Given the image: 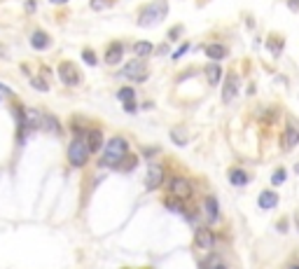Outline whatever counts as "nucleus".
<instances>
[{
  "label": "nucleus",
  "mask_w": 299,
  "mask_h": 269,
  "mask_svg": "<svg viewBox=\"0 0 299 269\" xmlns=\"http://www.w3.org/2000/svg\"><path fill=\"white\" fill-rule=\"evenodd\" d=\"M126 153H129V145H126V141L124 138H119V136H114V138H110L106 143V148H103V164L106 166H119L122 164V159L126 157Z\"/></svg>",
  "instance_id": "obj_1"
},
{
  "label": "nucleus",
  "mask_w": 299,
  "mask_h": 269,
  "mask_svg": "<svg viewBox=\"0 0 299 269\" xmlns=\"http://www.w3.org/2000/svg\"><path fill=\"white\" fill-rule=\"evenodd\" d=\"M168 14V2L166 0H154V2H150L145 7L141 9V14H138V24L141 26H154L159 21H164Z\"/></svg>",
  "instance_id": "obj_2"
},
{
  "label": "nucleus",
  "mask_w": 299,
  "mask_h": 269,
  "mask_svg": "<svg viewBox=\"0 0 299 269\" xmlns=\"http://www.w3.org/2000/svg\"><path fill=\"white\" fill-rule=\"evenodd\" d=\"M89 148H87V141L84 138H73L71 145H68V161H71L73 166H84L89 161Z\"/></svg>",
  "instance_id": "obj_3"
},
{
  "label": "nucleus",
  "mask_w": 299,
  "mask_h": 269,
  "mask_svg": "<svg viewBox=\"0 0 299 269\" xmlns=\"http://www.w3.org/2000/svg\"><path fill=\"white\" fill-rule=\"evenodd\" d=\"M168 192H171V199H178V201H187V199H192L194 194V188L192 183L183 176H176V178H171L168 183Z\"/></svg>",
  "instance_id": "obj_4"
},
{
  "label": "nucleus",
  "mask_w": 299,
  "mask_h": 269,
  "mask_svg": "<svg viewBox=\"0 0 299 269\" xmlns=\"http://www.w3.org/2000/svg\"><path fill=\"white\" fill-rule=\"evenodd\" d=\"M59 80L66 84V87H77L79 84V71H77V66L73 61H63L61 66H59Z\"/></svg>",
  "instance_id": "obj_5"
},
{
  "label": "nucleus",
  "mask_w": 299,
  "mask_h": 269,
  "mask_svg": "<svg viewBox=\"0 0 299 269\" xmlns=\"http://www.w3.org/2000/svg\"><path fill=\"white\" fill-rule=\"evenodd\" d=\"M299 145V119L297 117H288V124H285V134H283V148L292 150Z\"/></svg>",
  "instance_id": "obj_6"
},
{
  "label": "nucleus",
  "mask_w": 299,
  "mask_h": 269,
  "mask_svg": "<svg viewBox=\"0 0 299 269\" xmlns=\"http://www.w3.org/2000/svg\"><path fill=\"white\" fill-rule=\"evenodd\" d=\"M122 75H124V77H129V80L141 82V80L148 77V71H145V66L141 63V59H133V61H129L122 68Z\"/></svg>",
  "instance_id": "obj_7"
},
{
  "label": "nucleus",
  "mask_w": 299,
  "mask_h": 269,
  "mask_svg": "<svg viewBox=\"0 0 299 269\" xmlns=\"http://www.w3.org/2000/svg\"><path fill=\"white\" fill-rule=\"evenodd\" d=\"M164 183V166L161 164H150L148 166V176H145V188L148 190H157Z\"/></svg>",
  "instance_id": "obj_8"
},
{
  "label": "nucleus",
  "mask_w": 299,
  "mask_h": 269,
  "mask_svg": "<svg viewBox=\"0 0 299 269\" xmlns=\"http://www.w3.org/2000/svg\"><path fill=\"white\" fill-rule=\"evenodd\" d=\"M238 94V75L229 73L224 77V89H222V103H231Z\"/></svg>",
  "instance_id": "obj_9"
},
{
  "label": "nucleus",
  "mask_w": 299,
  "mask_h": 269,
  "mask_svg": "<svg viewBox=\"0 0 299 269\" xmlns=\"http://www.w3.org/2000/svg\"><path fill=\"white\" fill-rule=\"evenodd\" d=\"M194 246L201 248V251H208L215 246V234L208 230V227H199L196 230V236H194Z\"/></svg>",
  "instance_id": "obj_10"
},
{
  "label": "nucleus",
  "mask_w": 299,
  "mask_h": 269,
  "mask_svg": "<svg viewBox=\"0 0 299 269\" xmlns=\"http://www.w3.org/2000/svg\"><path fill=\"white\" fill-rule=\"evenodd\" d=\"M203 213H206V220L208 223H218L220 220V204L215 197H206L203 199Z\"/></svg>",
  "instance_id": "obj_11"
},
{
  "label": "nucleus",
  "mask_w": 299,
  "mask_h": 269,
  "mask_svg": "<svg viewBox=\"0 0 299 269\" xmlns=\"http://www.w3.org/2000/svg\"><path fill=\"white\" fill-rule=\"evenodd\" d=\"M84 141H87L89 153H98V150L103 148V131H101V129H89Z\"/></svg>",
  "instance_id": "obj_12"
},
{
  "label": "nucleus",
  "mask_w": 299,
  "mask_h": 269,
  "mask_svg": "<svg viewBox=\"0 0 299 269\" xmlns=\"http://www.w3.org/2000/svg\"><path fill=\"white\" fill-rule=\"evenodd\" d=\"M203 71H206V82H208L211 87H218V84H220V80H222V66L220 63H208Z\"/></svg>",
  "instance_id": "obj_13"
},
{
  "label": "nucleus",
  "mask_w": 299,
  "mask_h": 269,
  "mask_svg": "<svg viewBox=\"0 0 299 269\" xmlns=\"http://www.w3.org/2000/svg\"><path fill=\"white\" fill-rule=\"evenodd\" d=\"M122 56H124V47L119 42H112L106 52V63L108 66H117V63H122Z\"/></svg>",
  "instance_id": "obj_14"
},
{
  "label": "nucleus",
  "mask_w": 299,
  "mask_h": 269,
  "mask_svg": "<svg viewBox=\"0 0 299 269\" xmlns=\"http://www.w3.org/2000/svg\"><path fill=\"white\" fill-rule=\"evenodd\" d=\"M24 124H26L28 134L31 131H36V129H40L42 126V113H37V110H26V117H24Z\"/></svg>",
  "instance_id": "obj_15"
},
{
  "label": "nucleus",
  "mask_w": 299,
  "mask_h": 269,
  "mask_svg": "<svg viewBox=\"0 0 299 269\" xmlns=\"http://www.w3.org/2000/svg\"><path fill=\"white\" fill-rule=\"evenodd\" d=\"M31 45H33V49H47L49 47V36L44 33V31H33L31 33Z\"/></svg>",
  "instance_id": "obj_16"
},
{
  "label": "nucleus",
  "mask_w": 299,
  "mask_h": 269,
  "mask_svg": "<svg viewBox=\"0 0 299 269\" xmlns=\"http://www.w3.org/2000/svg\"><path fill=\"white\" fill-rule=\"evenodd\" d=\"M206 56H211L213 63H218L222 59H227L229 52H227V47H222V45H206Z\"/></svg>",
  "instance_id": "obj_17"
},
{
  "label": "nucleus",
  "mask_w": 299,
  "mask_h": 269,
  "mask_svg": "<svg viewBox=\"0 0 299 269\" xmlns=\"http://www.w3.org/2000/svg\"><path fill=\"white\" fill-rule=\"evenodd\" d=\"M248 173L243 169H229V183H231V185H236V188H243V185H246L248 183Z\"/></svg>",
  "instance_id": "obj_18"
},
{
  "label": "nucleus",
  "mask_w": 299,
  "mask_h": 269,
  "mask_svg": "<svg viewBox=\"0 0 299 269\" xmlns=\"http://www.w3.org/2000/svg\"><path fill=\"white\" fill-rule=\"evenodd\" d=\"M260 206L262 208H276L278 206V194L271 192V190H264L262 194H260Z\"/></svg>",
  "instance_id": "obj_19"
},
{
  "label": "nucleus",
  "mask_w": 299,
  "mask_h": 269,
  "mask_svg": "<svg viewBox=\"0 0 299 269\" xmlns=\"http://www.w3.org/2000/svg\"><path fill=\"white\" fill-rule=\"evenodd\" d=\"M44 131H49V134H61V124H59V119L54 115H42V126Z\"/></svg>",
  "instance_id": "obj_20"
},
{
  "label": "nucleus",
  "mask_w": 299,
  "mask_h": 269,
  "mask_svg": "<svg viewBox=\"0 0 299 269\" xmlns=\"http://www.w3.org/2000/svg\"><path fill=\"white\" fill-rule=\"evenodd\" d=\"M283 45H285V40H283L281 36H269V38H266V49H269L273 56H278V54H281Z\"/></svg>",
  "instance_id": "obj_21"
},
{
  "label": "nucleus",
  "mask_w": 299,
  "mask_h": 269,
  "mask_svg": "<svg viewBox=\"0 0 299 269\" xmlns=\"http://www.w3.org/2000/svg\"><path fill=\"white\" fill-rule=\"evenodd\" d=\"M171 138H173V143L176 145H187V131H185V126H176L173 131H171Z\"/></svg>",
  "instance_id": "obj_22"
},
{
  "label": "nucleus",
  "mask_w": 299,
  "mask_h": 269,
  "mask_svg": "<svg viewBox=\"0 0 299 269\" xmlns=\"http://www.w3.org/2000/svg\"><path fill=\"white\" fill-rule=\"evenodd\" d=\"M133 49H136V54H138V59H145V56L152 54V42L141 40V42H136V45H133Z\"/></svg>",
  "instance_id": "obj_23"
},
{
  "label": "nucleus",
  "mask_w": 299,
  "mask_h": 269,
  "mask_svg": "<svg viewBox=\"0 0 299 269\" xmlns=\"http://www.w3.org/2000/svg\"><path fill=\"white\" fill-rule=\"evenodd\" d=\"M117 96H119V101H124V103H133V99H136V91H133L131 87H122Z\"/></svg>",
  "instance_id": "obj_24"
},
{
  "label": "nucleus",
  "mask_w": 299,
  "mask_h": 269,
  "mask_svg": "<svg viewBox=\"0 0 299 269\" xmlns=\"http://www.w3.org/2000/svg\"><path fill=\"white\" fill-rule=\"evenodd\" d=\"M166 206L171 208V211H176V213H183V215H187V211H185V206H183V201H173V199H168L166 201Z\"/></svg>",
  "instance_id": "obj_25"
},
{
  "label": "nucleus",
  "mask_w": 299,
  "mask_h": 269,
  "mask_svg": "<svg viewBox=\"0 0 299 269\" xmlns=\"http://www.w3.org/2000/svg\"><path fill=\"white\" fill-rule=\"evenodd\" d=\"M271 183H273V185H283V183H285V169H276Z\"/></svg>",
  "instance_id": "obj_26"
},
{
  "label": "nucleus",
  "mask_w": 299,
  "mask_h": 269,
  "mask_svg": "<svg viewBox=\"0 0 299 269\" xmlns=\"http://www.w3.org/2000/svg\"><path fill=\"white\" fill-rule=\"evenodd\" d=\"M82 59H84L89 66H96V54L91 52V49H82Z\"/></svg>",
  "instance_id": "obj_27"
},
{
  "label": "nucleus",
  "mask_w": 299,
  "mask_h": 269,
  "mask_svg": "<svg viewBox=\"0 0 299 269\" xmlns=\"http://www.w3.org/2000/svg\"><path fill=\"white\" fill-rule=\"evenodd\" d=\"M187 49H189V42H185V45H180V49H178V52H173V59H180V56H185Z\"/></svg>",
  "instance_id": "obj_28"
},
{
  "label": "nucleus",
  "mask_w": 299,
  "mask_h": 269,
  "mask_svg": "<svg viewBox=\"0 0 299 269\" xmlns=\"http://www.w3.org/2000/svg\"><path fill=\"white\" fill-rule=\"evenodd\" d=\"M180 33H183V28L173 26V28H171V33H168V40H178V38H180Z\"/></svg>",
  "instance_id": "obj_29"
},
{
  "label": "nucleus",
  "mask_w": 299,
  "mask_h": 269,
  "mask_svg": "<svg viewBox=\"0 0 299 269\" xmlns=\"http://www.w3.org/2000/svg\"><path fill=\"white\" fill-rule=\"evenodd\" d=\"M288 7H290L292 12H297V9H299V0H288Z\"/></svg>",
  "instance_id": "obj_30"
},
{
  "label": "nucleus",
  "mask_w": 299,
  "mask_h": 269,
  "mask_svg": "<svg viewBox=\"0 0 299 269\" xmlns=\"http://www.w3.org/2000/svg\"><path fill=\"white\" fill-rule=\"evenodd\" d=\"M103 5H106V0H91V7L94 9H101Z\"/></svg>",
  "instance_id": "obj_31"
},
{
  "label": "nucleus",
  "mask_w": 299,
  "mask_h": 269,
  "mask_svg": "<svg viewBox=\"0 0 299 269\" xmlns=\"http://www.w3.org/2000/svg\"><path fill=\"white\" fill-rule=\"evenodd\" d=\"M124 108H126V113H136V101L133 103H124Z\"/></svg>",
  "instance_id": "obj_32"
},
{
  "label": "nucleus",
  "mask_w": 299,
  "mask_h": 269,
  "mask_svg": "<svg viewBox=\"0 0 299 269\" xmlns=\"http://www.w3.org/2000/svg\"><path fill=\"white\" fill-rule=\"evenodd\" d=\"M0 91H2V94H12V89H9V87H5V84H0Z\"/></svg>",
  "instance_id": "obj_33"
},
{
  "label": "nucleus",
  "mask_w": 299,
  "mask_h": 269,
  "mask_svg": "<svg viewBox=\"0 0 299 269\" xmlns=\"http://www.w3.org/2000/svg\"><path fill=\"white\" fill-rule=\"evenodd\" d=\"M0 56H2V59H7V52H5V47L0 45Z\"/></svg>",
  "instance_id": "obj_34"
},
{
  "label": "nucleus",
  "mask_w": 299,
  "mask_h": 269,
  "mask_svg": "<svg viewBox=\"0 0 299 269\" xmlns=\"http://www.w3.org/2000/svg\"><path fill=\"white\" fill-rule=\"evenodd\" d=\"M52 5H63V2H68V0H49Z\"/></svg>",
  "instance_id": "obj_35"
},
{
  "label": "nucleus",
  "mask_w": 299,
  "mask_h": 269,
  "mask_svg": "<svg viewBox=\"0 0 299 269\" xmlns=\"http://www.w3.org/2000/svg\"><path fill=\"white\" fill-rule=\"evenodd\" d=\"M213 269H227V265H222V262H218V265H215Z\"/></svg>",
  "instance_id": "obj_36"
},
{
  "label": "nucleus",
  "mask_w": 299,
  "mask_h": 269,
  "mask_svg": "<svg viewBox=\"0 0 299 269\" xmlns=\"http://www.w3.org/2000/svg\"><path fill=\"white\" fill-rule=\"evenodd\" d=\"M288 269H299V265H297V262H290V265H288Z\"/></svg>",
  "instance_id": "obj_37"
},
{
  "label": "nucleus",
  "mask_w": 299,
  "mask_h": 269,
  "mask_svg": "<svg viewBox=\"0 0 299 269\" xmlns=\"http://www.w3.org/2000/svg\"><path fill=\"white\" fill-rule=\"evenodd\" d=\"M295 223H297V230H299V211L295 213Z\"/></svg>",
  "instance_id": "obj_38"
}]
</instances>
